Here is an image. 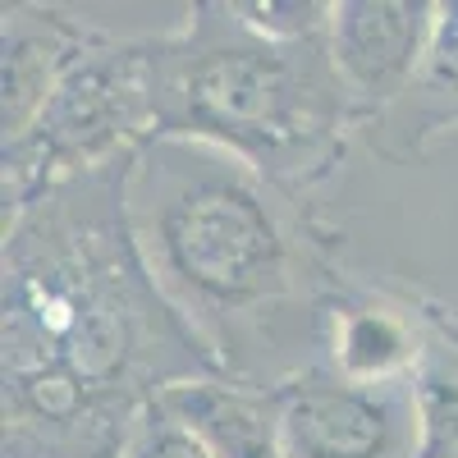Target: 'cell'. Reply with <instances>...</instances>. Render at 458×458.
I'll return each instance as SVG.
<instances>
[{
  "instance_id": "cell-9",
  "label": "cell",
  "mask_w": 458,
  "mask_h": 458,
  "mask_svg": "<svg viewBox=\"0 0 458 458\" xmlns=\"http://www.w3.org/2000/svg\"><path fill=\"white\" fill-rule=\"evenodd\" d=\"M422 362V349L412 339V326L380 308V302H349V308H330L326 326V367L367 380V386H386V380H408Z\"/></svg>"
},
{
  "instance_id": "cell-7",
  "label": "cell",
  "mask_w": 458,
  "mask_h": 458,
  "mask_svg": "<svg viewBox=\"0 0 458 458\" xmlns=\"http://www.w3.org/2000/svg\"><path fill=\"white\" fill-rule=\"evenodd\" d=\"M101 28H88L79 19H64L60 10L47 5H5V23H0V51H5V142L19 138L37 110L47 106L64 69L79 60Z\"/></svg>"
},
{
  "instance_id": "cell-8",
  "label": "cell",
  "mask_w": 458,
  "mask_h": 458,
  "mask_svg": "<svg viewBox=\"0 0 458 458\" xmlns=\"http://www.w3.org/2000/svg\"><path fill=\"white\" fill-rule=\"evenodd\" d=\"M161 408L193 431L216 458H284L280 386H252L234 376L165 386Z\"/></svg>"
},
{
  "instance_id": "cell-6",
  "label": "cell",
  "mask_w": 458,
  "mask_h": 458,
  "mask_svg": "<svg viewBox=\"0 0 458 458\" xmlns=\"http://www.w3.org/2000/svg\"><path fill=\"white\" fill-rule=\"evenodd\" d=\"M436 5L427 0H339L330 10V60L362 120L394 101L427 64Z\"/></svg>"
},
{
  "instance_id": "cell-3",
  "label": "cell",
  "mask_w": 458,
  "mask_h": 458,
  "mask_svg": "<svg viewBox=\"0 0 458 458\" xmlns=\"http://www.w3.org/2000/svg\"><path fill=\"white\" fill-rule=\"evenodd\" d=\"M157 138H193L248 161L280 188L321 179L362 110L330 42H276L239 5H198L179 32L151 37Z\"/></svg>"
},
{
  "instance_id": "cell-2",
  "label": "cell",
  "mask_w": 458,
  "mask_h": 458,
  "mask_svg": "<svg viewBox=\"0 0 458 458\" xmlns=\"http://www.w3.org/2000/svg\"><path fill=\"white\" fill-rule=\"evenodd\" d=\"M133 157L55 183L5 225V376L138 403L225 376L142 261L129 225Z\"/></svg>"
},
{
  "instance_id": "cell-1",
  "label": "cell",
  "mask_w": 458,
  "mask_h": 458,
  "mask_svg": "<svg viewBox=\"0 0 458 458\" xmlns=\"http://www.w3.org/2000/svg\"><path fill=\"white\" fill-rule=\"evenodd\" d=\"M147 271L225 376L252 386L326 367V276L293 193L193 138H151L129 174Z\"/></svg>"
},
{
  "instance_id": "cell-13",
  "label": "cell",
  "mask_w": 458,
  "mask_h": 458,
  "mask_svg": "<svg viewBox=\"0 0 458 458\" xmlns=\"http://www.w3.org/2000/svg\"><path fill=\"white\" fill-rule=\"evenodd\" d=\"M422 73L440 88H458V0L454 5H436V28Z\"/></svg>"
},
{
  "instance_id": "cell-12",
  "label": "cell",
  "mask_w": 458,
  "mask_h": 458,
  "mask_svg": "<svg viewBox=\"0 0 458 458\" xmlns=\"http://www.w3.org/2000/svg\"><path fill=\"white\" fill-rule=\"evenodd\" d=\"M124 458H216L193 431H188L179 417H170L161 408V399H151L138 417V427L129 436Z\"/></svg>"
},
{
  "instance_id": "cell-10",
  "label": "cell",
  "mask_w": 458,
  "mask_h": 458,
  "mask_svg": "<svg viewBox=\"0 0 458 458\" xmlns=\"http://www.w3.org/2000/svg\"><path fill=\"white\" fill-rule=\"evenodd\" d=\"M417 458H458V371L440 362H417Z\"/></svg>"
},
{
  "instance_id": "cell-5",
  "label": "cell",
  "mask_w": 458,
  "mask_h": 458,
  "mask_svg": "<svg viewBox=\"0 0 458 458\" xmlns=\"http://www.w3.org/2000/svg\"><path fill=\"white\" fill-rule=\"evenodd\" d=\"M284 458H417L412 376L367 386L312 367L280 386Z\"/></svg>"
},
{
  "instance_id": "cell-11",
  "label": "cell",
  "mask_w": 458,
  "mask_h": 458,
  "mask_svg": "<svg viewBox=\"0 0 458 458\" xmlns=\"http://www.w3.org/2000/svg\"><path fill=\"white\" fill-rule=\"evenodd\" d=\"M330 10L335 5H317V0H248V5H239L243 23L261 37H276V42L330 37Z\"/></svg>"
},
{
  "instance_id": "cell-4",
  "label": "cell",
  "mask_w": 458,
  "mask_h": 458,
  "mask_svg": "<svg viewBox=\"0 0 458 458\" xmlns=\"http://www.w3.org/2000/svg\"><path fill=\"white\" fill-rule=\"evenodd\" d=\"M157 138L151 37H97L64 69L37 120L5 142V225L55 183L133 157Z\"/></svg>"
}]
</instances>
